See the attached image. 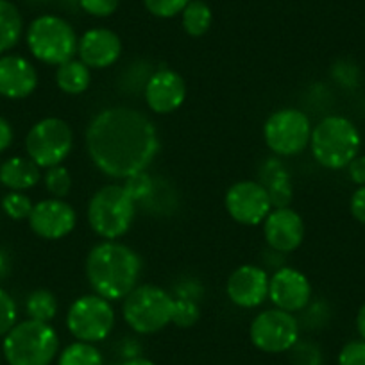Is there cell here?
Segmentation results:
<instances>
[{"label": "cell", "mask_w": 365, "mask_h": 365, "mask_svg": "<svg viewBox=\"0 0 365 365\" xmlns=\"http://www.w3.org/2000/svg\"><path fill=\"white\" fill-rule=\"evenodd\" d=\"M86 150L103 174L128 179L149 168L160 150V138L142 111L115 106L91 118L86 129Z\"/></svg>", "instance_id": "1"}, {"label": "cell", "mask_w": 365, "mask_h": 365, "mask_svg": "<svg viewBox=\"0 0 365 365\" xmlns=\"http://www.w3.org/2000/svg\"><path fill=\"white\" fill-rule=\"evenodd\" d=\"M140 272H142L140 256L120 242H101L88 252V283L97 296L108 301L124 299L138 285Z\"/></svg>", "instance_id": "2"}, {"label": "cell", "mask_w": 365, "mask_h": 365, "mask_svg": "<svg viewBox=\"0 0 365 365\" xmlns=\"http://www.w3.org/2000/svg\"><path fill=\"white\" fill-rule=\"evenodd\" d=\"M360 131L346 117L329 115L312 129V154L321 167L329 170L346 168L360 154Z\"/></svg>", "instance_id": "3"}, {"label": "cell", "mask_w": 365, "mask_h": 365, "mask_svg": "<svg viewBox=\"0 0 365 365\" xmlns=\"http://www.w3.org/2000/svg\"><path fill=\"white\" fill-rule=\"evenodd\" d=\"M4 358L9 365H51L59 349L56 329L48 322H19L4 336Z\"/></svg>", "instance_id": "4"}, {"label": "cell", "mask_w": 365, "mask_h": 365, "mask_svg": "<svg viewBox=\"0 0 365 365\" xmlns=\"http://www.w3.org/2000/svg\"><path fill=\"white\" fill-rule=\"evenodd\" d=\"M88 224L104 240L124 237L136 217V202L124 185H106L88 202Z\"/></svg>", "instance_id": "5"}, {"label": "cell", "mask_w": 365, "mask_h": 365, "mask_svg": "<svg viewBox=\"0 0 365 365\" xmlns=\"http://www.w3.org/2000/svg\"><path fill=\"white\" fill-rule=\"evenodd\" d=\"M27 47L38 61L59 66L77 54V38L73 27L56 15H41L31 22L26 33Z\"/></svg>", "instance_id": "6"}, {"label": "cell", "mask_w": 365, "mask_h": 365, "mask_svg": "<svg viewBox=\"0 0 365 365\" xmlns=\"http://www.w3.org/2000/svg\"><path fill=\"white\" fill-rule=\"evenodd\" d=\"M174 297L156 285H136L122 304L124 321L140 335H153L172 322Z\"/></svg>", "instance_id": "7"}, {"label": "cell", "mask_w": 365, "mask_h": 365, "mask_svg": "<svg viewBox=\"0 0 365 365\" xmlns=\"http://www.w3.org/2000/svg\"><path fill=\"white\" fill-rule=\"evenodd\" d=\"M73 147V131L65 120L56 117L43 118L29 129L26 136L27 158L40 168L61 165Z\"/></svg>", "instance_id": "8"}, {"label": "cell", "mask_w": 365, "mask_h": 365, "mask_svg": "<svg viewBox=\"0 0 365 365\" xmlns=\"http://www.w3.org/2000/svg\"><path fill=\"white\" fill-rule=\"evenodd\" d=\"M113 307L110 301L97 294L77 297L66 314V328L79 342H101L113 331Z\"/></svg>", "instance_id": "9"}, {"label": "cell", "mask_w": 365, "mask_h": 365, "mask_svg": "<svg viewBox=\"0 0 365 365\" xmlns=\"http://www.w3.org/2000/svg\"><path fill=\"white\" fill-rule=\"evenodd\" d=\"M263 138L274 154L296 156L310 145V118L296 108L274 111L263 124Z\"/></svg>", "instance_id": "10"}, {"label": "cell", "mask_w": 365, "mask_h": 365, "mask_svg": "<svg viewBox=\"0 0 365 365\" xmlns=\"http://www.w3.org/2000/svg\"><path fill=\"white\" fill-rule=\"evenodd\" d=\"M249 336L255 347L263 353H285L299 340V324L289 312L270 308L256 315L251 322Z\"/></svg>", "instance_id": "11"}, {"label": "cell", "mask_w": 365, "mask_h": 365, "mask_svg": "<svg viewBox=\"0 0 365 365\" xmlns=\"http://www.w3.org/2000/svg\"><path fill=\"white\" fill-rule=\"evenodd\" d=\"M224 205L231 219L242 226L263 224L267 215L272 212L267 188L259 181H251V179L235 182L226 192Z\"/></svg>", "instance_id": "12"}, {"label": "cell", "mask_w": 365, "mask_h": 365, "mask_svg": "<svg viewBox=\"0 0 365 365\" xmlns=\"http://www.w3.org/2000/svg\"><path fill=\"white\" fill-rule=\"evenodd\" d=\"M77 224V213L63 199H43L33 206L29 215V226L43 240H61L73 231Z\"/></svg>", "instance_id": "13"}, {"label": "cell", "mask_w": 365, "mask_h": 365, "mask_svg": "<svg viewBox=\"0 0 365 365\" xmlns=\"http://www.w3.org/2000/svg\"><path fill=\"white\" fill-rule=\"evenodd\" d=\"M269 299L283 312H301L310 304L312 285L301 270L282 267L270 276Z\"/></svg>", "instance_id": "14"}, {"label": "cell", "mask_w": 365, "mask_h": 365, "mask_svg": "<svg viewBox=\"0 0 365 365\" xmlns=\"http://www.w3.org/2000/svg\"><path fill=\"white\" fill-rule=\"evenodd\" d=\"M143 93L150 111L168 115L178 111L187 99V83L175 70L161 68L150 73Z\"/></svg>", "instance_id": "15"}, {"label": "cell", "mask_w": 365, "mask_h": 365, "mask_svg": "<svg viewBox=\"0 0 365 365\" xmlns=\"http://www.w3.org/2000/svg\"><path fill=\"white\" fill-rule=\"evenodd\" d=\"M269 274L256 265H242L233 270L226 283V294L240 308H256L269 297Z\"/></svg>", "instance_id": "16"}, {"label": "cell", "mask_w": 365, "mask_h": 365, "mask_svg": "<svg viewBox=\"0 0 365 365\" xmlns=\"http://www.w3.org/2000/svg\"><path fill=\"white\" fill-rule=\"evenodd\" d=\"M263 235L272 251L287 255L303 244L304 222L292 208H272L263 220Z\"/></svg>", "instance_id": "17"}, {"label": "cell", "mask_w": 365, "mask_h": 365, "mask_svg": "<svg viewBox=\"0 0 365 365\" xmlns=\"http://www.w3.org/2000/svg\"><path fill=\"white\" fill-rule=\"evenodd\" d=\"M77 54L88 68L103 70L115 65L122 54V40L115 31L106 27L90 29L79 38Z\"/></svg>", "instance_id": "18"}, {"label": "cell", "mask_w": 365, "mask_h": 365, "mask_svg": "<svg viewBox=\"0 0 365 365\" xmlns=\"http://www.w3.org/2000/svg\"><path fill=\"white\" fill-rule=\"evenodd\" d=\"M36 86L38 72L29 59L19 54L0 58V96L11 101L26 99Z\"/></svg>", "instance_id": "19"}, {"label": "cell", "mask_w": 365, "mask_h": 365, "mask_svg": "<svg viewBox=\"0 0 365 365\" xmlns=\"http://www.w3.org/2000/svg\"><path fill=\"white\" fill-rule=\"evenodd\" d=\"M259 182L269 192L272 208H289L294 188L290 174L278 160H267L259 170Z\"/></svg>", "instance_id": "20"}, {"label": "cell", "mask_w": 365, "mask_h": 365, "mask_svg": "<svg viewBox=\"0 0 365 365\" xmlns=\"http://www.w3.org/2000/svg\"><path fill=\"white\" fill-rule=\"evenodd\" d=\"M40 167L31 158L13 156L0 165V182L11 192H24L40 182Z\"/></svg>", "instance_id": "21"}, {"label": "cell", "mask_w": 365, "mask_h": 365, "mask_svg": "<svg viewBox=\"0 0 365 365\" xmlns=\"http://www.w3.org/2000/svg\"><path fill=\"white\" fill-rule=\"evenodd\" d=\"M90 83L91 72L81 59H70L56 70V84L66 96H81L90 88Z\"/></svg>", "instance_id": "22"}, {"label": "cell", "mask_w": 365, "mask_h": 365, "mask_svg": "<svg viewBox=\"0 0 365 365\" xmlns=\"http://www.w3.org/2000/svg\"><path fill=\"white\" fill-rule=\"evenodd\" d=\"M24 33V20L19 8L9 0H0V54L16 47Z\"/></svg>", "instance_id": "23"}, {"label": "cell", "mask_w": 365, "mask_h": 365, "mask_svg": "<svg viewBox=\"0 0 365 365\" xmlns=\"http://www.w3.org/2000/svg\"><path fill=\"white\" fill-rule=\"evenodd\" d=\"M213 22L212 8L206 4L205 0H190V4L182 9L181 24L182 29L188 36H205L210 31Z\"/></svg>", "instance_id": "24"}, {"label": "cell", "mask_w": 365, "mask_h": 365, "mask_svg": "<svg viewBox=\"0 0 365 365\" xmlns=\"http://www.w3.org/2000/svg\"><path fill=\"white\" fill-rule=\"evenodd\" d=\"M26 310L29 319L40 322H48L51 324L52 319L58 314V301L51 290H34L29 297H27Z\"/></svg>", "instance_id": "25"}, {"label": "cell", "mask_w": 365, "mask_h": 365, "mask_svg": "<svg viewBox=\"0 0 365 365\" xmlns=\"http://www.w3.org/2000/svg\"><path fill=\"white\" fill-rule=\"evenodd\" d=\"M58 365H104V360L93 344L77 340L61 351Z\"/></svg>", "instance_id": "26"}, {"label": "cell", "mask_w": 365, "mask_h": 365, "mask_svg": "<svg viewBox=\"0 0 365 365\" xmlns=\"http://www.w3.org/2000/svg\"><path fill=\"white\" fill-rule=\"evenodd\" d=\"M45 188L48 194L56 199H63L70 194L72 188V178H70L68 168L63 165H56V167L47 168L45 174Z\"/></svg>", "instance_id": "27"}, {"label": "cell", "mask_w": 365, "mask_h": 365, "mask_svg": "<svg viewBox=\"0 0 365 365\" xmlns=\"http://www.w3.org/2000/svg\"><path fill=\"white\" fill-rule=\"evenodd\" d=\"M33 206L34 205L31 202V199L24 192H9L2 199V210L13 220L29 219Z\"/></svg>", "instance_id": "28"}, {"label": "cell", "mask_w": 365, "mask_h": 365, "mask_svg": "<svg viewBox=\"0 0 365 365\" xmlns=\"http://www.w3.org/2000/svg\"><path fill=\"white\" fill-rule=\"evenodd\" d=\"M154 187H156V181L150 178L147 172H138V174H133L125 179L124 188L128 190V194L131 195L133 201L136 202V206L142 205L150 194H153Z\"/></svg>", "instance_id": "29"}, {"label": "cell", "mask_w": 365, "mask_h": 365, "mask_svg": "<svg viewBox=\"0 0 365 365\" xmlns=\"http://www.w3.org/2000/svg\"><path fill=\"white\" fill-rule=\"evenodd\" d=\"M199 303L188 299H175L174 297V312H172V324L179 328H192L199 321Z\"/></svg>", "instance_id": "30"}, {"label": "cell", "mask_w": 365, "mask_h": 365, "mask_svg": "<svg viewBox=\"0 0 365 365\" xmlns=\"http://www.w3.org/2000/svg\"><path fill=\"white\" fill-rule=\"evenodd\" d=\"M290 360L294 365H322V351L317 344L297 340L290 349Z\"/></svg>", "instance_id": "31"}, {"label": "cell", "mask_w": 365, "mask_h": 365, "mask_svg": "<svg viewBox=\"0 0 365 365\" xmlns=\"http://www.w3.org/2000/svg\"><path fill=\"white\" fill-rule=\"evenodd\" d=\"M147 11L158 19H174L181 15L182 9L190 4V0H143Z\"/></svg>", "instance_id": "32"}, {"label": "cell", "mask_w": 365, "mask_h": 365, "mask_svg": "<svg viewBox=\"0 0 365 365\" xmlns=\"http://www.w3.org/2000/svg\"><path fill=\"white\" fill-rule=\"evenodd\" d=\"M16 303L4 289H0V336H6L16 324Z\"/></svg>", "instance_id": "33"}, {"label": "cell", "mask_w": 365, "mask_h": 365, "mask_svg": "<svg viewBox=\"0 0 365 365\" xmlns=\"http://www.w3.org/2000/svg\"><path fill=\"white\" fill-rule=\"evenodd\" d=\"M86 15L96 16V19H106L117 11L120 0H77Z\"/></svg>", "instance_id": "34"}, {"label": "cell", "mask_w": 365, "mask_h": 365, "mask_svg": "<svg viewBox=\"0 0 365 365\" xmlns=\"http://www.w3.org/2000/svg\"><path fill=\"white\" fill-rule=\"evenodd\" d=\"M339 365H365V340H351L340 349Z\"/></svg>", "instance_id": "35"}, {"label": "cell", "mask_w": 365, "mask_h": 365, "mask_svg": "<svg viewBox=\"0 0 365 365\" xmlns=\"http://www.w3.org/2000/svg\"><path fill=\"white\" fill-rule=\"evenodd\" d=\"M175 299H188L199 303L201 297L205 296V290H202V285L197 282V279H188L185 278L182 282H179L174 289Z\"/></svg>", "instance_id": "36"}, {"label": "cell", "mask_w": 365, "mask_h": 365, "mask_svg": "<svg viewBox=\"0 0 365 365\" xmlns=\"http://www.w3.org/2000/svg\"><path fill=\"white\" fill-rule=\"evenodd\" d=\"M346 168L347 174H349V179L354 185L365 187V154H358Z\"/></svg>", "instance_id": "37"}, {"label": "cell", "mask_w": 365, "mask_h": 365, "mask_svg": "<svg viewBox=\"0 0 365 365\" xmlns=\"http://www.w3.org/2000/svg\"><path fill=\"white\" fill-rule=\"evenodd\" d=\"M349 210L358 222L365 224V187H358V190L351 195Z\"/></svg>", "instance_id": "38"}, {"label": "cell", "mask_w": 365, "mask_h": 365, "mask_svg": "<svg viewBox=\"0 0 365 365\" xmlns=\"http://www.w3.org/2000/svg\"><path fill=\"white\" fill-rule=\"evenodd\" d=\"M15 133H13L11 124L4 117H0V153H4L11 147Z\"/></svg>", "instance_id": "39"}, {"label": "cell", "mask_w": 365, "mask_h": 365, "mask_svg": "<svg viewBox=\"0 0 365 365\" xmlns=\"http://www.w3.org/2000/svg\"><path fill=\"white\" fill-rule=\"evenodd\" d=\"M356 329H358V333H360L361 340H365V303L361 304V308H360V310H358Z\"/></svg>", "instance_id": "40"}, {"label": "cell", "mask_w": 365, "mask_h": 365, "mask_svg": "<svg viewBox=\"0 0 365 365\" xmlns=\"http://www.w3.org/2000/svg\"><path fill=\"white\" fill-rule=\"evenodd\" d=\"M9 272V259L4 251H0V278Z\"/></svg>", "instance_id": "41"}, {"label": "cell", "mask_w": 365, "mask_h": 365, "mask_svg": "<svg viewBox=\"0 0 365 365\" xmlns=\"http://www.w3.org/2000/svg\"><path fill=\"white\" fill-rule=\"evenodd\" d=\"M120 365H154V361L147 360V358L136 356V358H129V360L122 361Z\"/></svg>", "instance_id": "42"}, {"label": "cell", "mask_w": 365, "mask_h": 365, "mask_svg": "<svg viewBox=\"0 0 365 365\" xmlns=\"http://www.w3.org/2000/svg\"><path fill=\"white\" fill-rule=\"evenodd\" d=\"M36 2H47V0H36Z\"/></svg>", "instance_id": "43"}]
</instances>
